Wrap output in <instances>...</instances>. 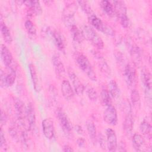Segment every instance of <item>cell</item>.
<instances>
[{"mask_svg": "<svg viewBox=\"0 0 152 152\" xmlns=\"http://www.w3.org/2000/svg\"><path fill=\"white\" fill-rule=\"evenodd\" d=\"M42 131L45 137L49 140H52L55 137V126L53 121L50 118H46L42 122Z\"/></svg>", "mask_w": 152, "mask_h": 152, "instance_id": "obj_12", "label": "cell"}, {"mask_svg": "<svg viewBox=\"0 0 152 152\" xmlns=\"http://www.w3.org/2000/svg\"><path fill=\"white\" fill-rule=\"evenodd\" d=\"M28 68L34 89L36 92L39 93L41 90V86L35 65L33 63H30Z\"/></svg>", "mask_w": 152, "mask_h": 152, "instance_id": "obj_20", "label": "cell"}, {"mask_svg": "<svg viewBox=\"0 0 152 152\" xmlns=\"http://www.w3.org/2000/svg\"><path fill=\"white\" fill-rule=\"evenodd\" d=\"M68 74L70 80L71 81L72 86L75 93L78 96L82 95L84 93L85 88L80 79L78 77L74 71L70 68L68 69Z\"/></svg>", "mask_w": 152, "mask_h": 152, "instance_id": "obj_8", "label": "cell"}, {"mask_svg": "<svg viewBox=\"0 0 152 152\" xmlns=\"http://www.w3.org/2000/svg\"><path fill=\"white\" fill-rule=\"evenodd\" d=\"M10 71L5 75V87L12 86L16 78V69H10Z\"/></svg>", "mask_w": 152, "mask_h": 152, "instance_id": "obj_33", "label": "cell"}, {"mask_svg": "<svg viewBox=\"0 0 152 152\" xmlns=\"http://www.w3.org/2000/svg\"><path fill=\"white\" fill-rule=\"evenodd\" d=\"M77 144L80 148H84L86 145V140L83 138H79L77 140Z\"/></svg>", "mask_w": 152, "mask_h": 152, "instance_id": "obj_43", "label": "cell"}, {"mask_svg": "<svg viewBox=\"0 0 152 152\" xmlns=\"http://www.w3.org/2000/svg\"><path fill=\"white\" fill-rule=\"evenodd\" d=\"M115 15L119 20L121 26L124 28H127L129 25V20L127 15V8L125 3L123 1H114L112 2Z\"/></svg>", "mask_w": 152, "mask_h": 152, "instance_id": "obj_3", "label": "cell"}, {"mask_svg": "<svg viewBox=\"0 0 152 152\" xmlns=\"http://www.w3.org/2000/svg\"><path fill=\"white\" fill-rule=\"evenodd\" d=\"M132 144L134 150L137 151H142L145 149V140L142 135L134 134L132 137Z\"/></svg>", "mask_w": 152, "mask_h": 152, "instance_id": "obj_19", "label": "cell"}, {"mask_svg": "<svg viewBox=\"0 0 152 152\" xmlns=\"http://www.w3.org/2000/svg\"><path fill=\"white\" fill-rule=\"evenodd\" d=\"M56 116L58 119L59 125L66 135H71L72 130V126L66 113L61 109H58L56 111Z\"/></svg>", "mask_w": 152, "mask_h": 152, "instance_id": "obj_7", "label": "cell"}, {"mask_svg": "<svg viewBox=\"0 0 152 152\" xmlns=\"http://www.w3.org/2000/svg\"><path fill=\"white\" fill-rule=\"evenodd\" d=\"M103 120L108 125L115 126L118 123V115L115 107L112 105L106 106L103 113Z\"/></svg>", "mask_w": 152, "mask_h": 152, "instance_id": "obj_9", "label": "cell"}, {"mask_svg": "<svg viewBox=\"0 0 152 152\" xmlns=\"http://www.w3.org/2000/svg\"><path fill=\"white\" fill-rule=\"evenodd\" d=\"M62 151H65V152H66V151H73L74 149L71 146H69L68 145H65L63 147Z\"/></svg>", "mask_w": 152, "mask_h": 152, "instance_id": "obj_45", "label": "cell"}, {"mask_svg": "<svg viewBox=\"0 0 152 152\" xmlns=\"http://www.w3.org/2000/svg\"><path fill=\"white\" fill-rule=\"evenodd\" d=\"M97 140L99 141V144L100 146V147L103 149H105L106 145V141L105 138H104V136L102 134H99L98 137H97Z\"/></svg>", "mask_w": 152, "mask_h": 152, "instance_id": "obj_40", "label": "cell"}, {"mask_svg": "<svg viewBox=\"0 0 152 152\" xmlns=\"http://www.w3.org/2000/svg\"><path fill=\"white\" fill-rule=\"evenodd\" d=\"M100 5L103 11L109 17H113L115 15V10L112 2L103 0L100 1Z\"/></svg>", "mask_w": 152, "mask_h": 152, "instance_id": "obj_27", "label": "cell"}, {"mask_svg": "<svg viewBox=\"0 0 152 152\" xmlns=\"http://www.w3.org/2000/svg\"><path fill=\"white\" fill-rule=\"evenodd\" d=\"M86 126L90 138L91 139L93 143L96 142L97 141V132L94 124L91 120H88L87 122Z\"/></svg>", "mask_w": 152, "mask_h": 152, "instance_id": "obj_30", "label": "cell"}, {"mask_svg": "<svg viewBox=\"0 0 152 152\" xmlns=\"http://www.w3.org/2000/svg\"><path fill=\"white\" fill-rule=\"evenodd\" d=\"M77 10V5L75 2H71L67 4L64 8L62 13V18L66 26L70 27L74 24V16Z\"/></svg>", "mask_w": 152, "mask_h": 152, "instance_id": "obj_5", "label": "cell"}, {"mask_svg": "<svg viewBox=\"0 0 152 152\" xmlns=\"http://www.w3.org/2000/svg\"><path fill=\"white\" fill-rule=\"evenodd\" d=\"M1 32L5 42L7 44H11L12 41V38L10 30L2 19L1 20Z\"/></svg>", "mask_w": 152, "mask_h": 152, "instance_id": "obj_28", "label": "cell"}, {"mask_svg": "<svg viewBox=\"0 0 152 152\" xmlns=\"http://www.w3.org/2000/svg\"><path fill=\"white\" fill-rule=\"evenodd\" d=\"M75 61L79 68L93 81H97V77L92 65L86 56L81 53H77L75 56Z\"/></svg>", "mask_w": 152, "mask_h": 152, "instance_id": "obj_1", "label": "cell"}, {"mask_svg": "<svg viewBox=\"0 0 152 152\" xmlns=\"http://www.w3.org/2000/svg\"><path fill=\"white\" fill-rule=\"evenodd\" d=\"M115 56L116 61L118 63H119V64L121 65V64H124V62H125V56L121 52H119V51L116 52L115 53Z\"/></svg>", "mask_w": 152, "mask_h": 152, "instance_id": "obj_39", "label": "cell"}, {"mask_svg": "<svg viewBox=\"0 0 152 152\" xmlns=\"http://www.w3.org/2000/svg\"><path fill=\"white\" fill-rule=\"evenodd\" d=\"M0 148L3 151H7L8 149L7 141H6L5 135L2 127L1 128V132H0Z\"/></svg>", "mask_w": 152, "mask_h": 152, "instance_id": "obj_38", "label": "cell"}, {"mask_svg": "<svg viewBox=\"0 0 152 152\" xmlns=\"http://www.w3.org/2000/svg\"><path fill=\"white\" fill-rule=\"evenodd\" d=\"M141 81L144 88V93L146 99L148 100V103L151 104V74L148 69L144 67L141 72Z\"/></svg>", "mask_w": 152, "mask_h": 152, "instance_id": "obj_6", "label": "cell"}, {"mask_svg": "<svg viewBox=\"0 0 152 152\" xmlns=\"http://www.w3.org/2000/svg\"><path fill=\"white\" fill-rule=\"evenodd\" d=\"M23 3L27 7L31 14L36 15H40L42 12V8L39 1H25Z\"/></svg>", "mask_w": 152, "mask_h": 152, "instance_id": "obj_23", "label": "cell"}, {"mask_svg": "<svg viewBox=\"0 0 152 152\" xmlns=\"http://www.w3.org/2000/svg\"><path fill=\"white\" fill-rule=\"evenodd\" d=\"M24 27L27 33L31 35L36 34V27L30 20H26L24 22Z\"/></svg>", "mask_w": 152, "mask_h": 152, "instance_id": "obj_37", "label": "cell"}, {"mask_svg": "<svg viewBox=\"0 0 152 152\" xmlns=\"http://www.w3.org/2000/svg\"><path fill=\"white\" fill-rule=\"evenodd\" d=\"M124 77L127 86L134 88L137 82V73L136 66L132 62H127L124 68Z\"/></svg>", "mask_w": 152, "mask_h": 152, "instance_id": "obj_4", "label": "cell"}, {"mask_svg": "<svg viewBox=\"0 0 152 152\" xmlns=\"http://www.w3.org/2000/svg\"><path fill=\"white\" fill-rule=\"evenodd\" d=\"M93 54L94 58L97 61L99 68L101 70V71L107 76L110 75L111 74L110 68L107 63L106 62L105 59L103 57V56L96 51H94L93 52Z\"/></svg>", "mask_w": 152, "mask_h": 152, "instance_id": "obj_15", "label": "cell"}, {"mask_svg": "<svg viewBox=\"0 0 152 152\" xmlns=\"http://www.w3.org/2000/svg\"><path fill=\"white\" fill-rule=\"evenodd\" d=\"M131 102L135 109H139L140 106V95L139 91L133 88L131 92Z\"/></svg>", "mask_w": 152, "mask_h": 152, "instance_id": "obj_32", "label": "cell"}, {"mask_svg": "<svg viewBox=\"0 0 152 152\" xmlns=\"http://www.w3.org/2000/svg\"><path fill=\"white\" fill-rule=\"evenodd\" d=\"M81 30L84 38L89 41L92 45L98 49H102L103 48L104 43L103 40L92 27L84 25Z\"/></svg>", "mask_w": 152, "mask_h": 152, "instance_id": "obj_2", "label": "cell"}, {"mask_svg": "<svg viewBox=\"0 0 152 152\" xmlns=\"http://www.w3.org/2000/svg\"><path fill=\"white\" fill-rule=\"evenodd\" d=\"M140 131L141 133L150 139L151 136V126L150 122L145 119H144L140 125Z\"/></svg>", "mask_w": 152, "mask_h": 152, "instance_id": "obj_29", "label": "cell"}, {"mask_svg": "<svg viewBox=\"0 0 152 152\" xmlns=\"http://www.w3.org/2000/svg\"><path fill=\"white\" fill-rule=\"evenodd\" d=\"M106 146L110 151H115L118 148L117 137L115 131L112 128H107L106 130Z\"/></svg>", "mask_w": 152, "mask_h": 152, "instance_id": "obj_13", "label": "cell"}, {"mask_svg": "<svg viewBox=\"0 0 152 152\" xmlns=\"http://www.w3.org/2000/svg\"><path fill=\"white\" fill-rule=\"evenodd\" d=\"M14 106L17 119L21 125H24L23 123L26 119V107L24 102L19 98H15L14 100Z\"/></svg>", "mask_w": 152, "mask_h": 152, "instance_id": "obj_11", "label": "cell"}, {"mask_svg": "<svg viewBox=\"0 0 152 152\" xmlns=\"http://www.w3.org/2000/svg\"><path fill=\"white\" fill-rule=\"evenodd\" d=\"M108 91L112 97L114 99H118L121 95V90L117 84L114 80H112L108 84Z\"/></svg>", "mask_w": 152, "mask_h": 152, "instance_id": "obj_26", "label": "cell"}, {"mask_svg": "<svg viewBox=\"0 0 152 152\" xmlns=\"http://www.w3.org/2000/svg\"><path fill=\"white\" fill-rule=\"evenodd\" d=\"M69 30L71 37L75 42L81 43L84 41L85 38L84 37L82 30H80V28L75 24L69 27Z\"/></svg>", "mask_w": 152, "mask_h": 152, "instance_id": "obj_25", "label": "cell"}, {"mask_svg": "<svg viewBox=\"0 0 152 152\" xmlns=\"http://www.w3.org/2000/svg\"><path fill=\"white\" fill-rule=\"evenodd\" d=\"M1 56L2 61L7 68L9 69H16V66L15 65V62H14L11 52L4 44H2L1 46Z\"/></svg>", "mask_w": 152, "mask_h": 152, "instance_id": "obj_10", "label": "cell"}, {"mask_svg": "<svg viewBox=\"0 0 152 152\" xmlns=\"http://www.w3.org/2000/svg\"><path fill=\"white\" fill-rule=\"evenodd\" d=\"M61 90L63 97L67 100H71L74 96V90L69 81L64 80L61 83Z\"/></svg>", "mask_w": 152, "mask_h": 152, "instance_id": "obj_18", "label": "cell"}, {"mask_svg": "<svg viewBox=\"0 0 152 152\" xmlns=\"http://www.w3.org/2000/svg\"><path fill=\"white\" fill-rule=\"evenodd\" d=\"M88 20L89 23L96 30L103 32L106 24L103 23L100 18H99L94 12L88 15Z\"/></svg>", "mask_w": 152, "mask_h": 152, "instance_id": "obj_22", "label": "cell"}, {"mask_svg": "<svg viewBox=\"0 0 152 152\" xmlns=\"http://www.w3.org/2000/svg\"><path fill=\"white\" fill-rule=\"evenodd\" d=\"M18 128V126L15 123L12 124L10 127H9V133L11 137L15 141H18L20 140V138L19 137Z\"/></svg>", "mask_w": 152, "mask_h": 152, "instance_id": "obj_36", "label": "cell"}, {"mask_svg": "<svg viewBox=\"0 0 152 152\" xmlns=\"http://www.w3.org/2000/svg\"><path fill=\"white\" fill-rule=\"evenodd\" d=\"M75 129L77 131V132L79 134H83V129H82V128L80 126V125H76L75 126Z\"/></svg>", "mask_w": 152, "mask_h": 152, "instance_id": "obj_46", "label": "cell"}, {"mask_svg": "<svg viewBox=\"0 0 152 152\" xmlns=\"http://www.w3.org/2000/svg\"><path fill=\"white\" fill-rule=\"evenodd\" d=\"M86 90V94L90 100L93 102H96L98 99V94L96 90L91 86H88Z\"/></svg>", "mask_w": 152, "mask_h": 152, "instance_id": "obj_34", "label": "cell"}, {"mask_svg": "<svg viewBox=\"0 0 152 152\" xmlns=\"http://www.w3.org/2000/svg\"><path fill=\"white\" fill-rule=\"evenodd\" d=\"M8 120L7 115H6L5 112L3 111V110H1V126L4 125H5Z\"/></svg>", "mask_w": 152, "mask_h": 152, "instance_id": "obj_42", "label": "cell"}, {"mask_svg": "<svg viewBox=\"0 0 152 152\" xmlns=\"http://www.w3.org/2000/svg\"><path fill=\"white\" fill-rule=\"evenodd\" d=\"M26 119L27 120L30 131H34L36 127V112L34 107L31 103H28L26 110Z\"/></svg>", "mask_w": 152, "mask_h": 152, "instance_id": "obj_14", "label": "cell"}, {"mask_svg": "<svg viewBox=\"0 0 152 152\" xmlns=\"http://www.w3.org/2000/svg\"><path fill=\"white\" fill-rule=\"evenodd\" d=\"M126 146L125 143H124L123 142H120L119 145V148L118 150L120 151H126V149L125 148Z\"/></svg>", "mask_w": 152, "mask_h": 152, "instance_id": "obj_44", "label": "cell"}, {"mask_svg": "<svg viewBox=\"0 0 152 152\" xmlns=\"http://www.w3.org/2000/svg\"><path fill=\"white\" fill-rule=\"evenodd\" d=\"M52 37L58 49L63 53L65 52V42L62 34L58 30L52 31Z\"/></svg>", "mask_w": 152, "mask_h": 152, "instance_id": "obj_24", "label": "cell"}, {"mask_svg": "<svg viewBox=\"0 0 152 152\" xmlns=\"http://www.w3.org/2000/svg\"><path fill=\"white\" fill-rule=\"evenodd\" d=\"M5 75L6 74L5 72L1 69L0 73V84L1 87H5Z\"/></svg>", "mask_w": 152, "mask_h": 152, "instance_id": "obj_41", "label": "cell"}, {"mask_svg": "<svg viewBox=\"0 0 152 152\" xmlns=\"http://www.w3.org/2000/svg\"><path fill=\"white\" fill-rule=\"evenodd\" d=\"M77 3L82 9V10L84 12L85 14H86L87 15H89L93 13V10L91 9V7L90 5V4L86 1H77Z\"/></svg>", "mask_w": 152, "mask_h": 152, "instance_id": "obj_35", "label": "cell"}, {"mask_svg": "<svg viewBox=\"0 0 152 152\" xmlns=\"http://www.w3.org/2000/svg\"><path fill=\"white\" fill-rule=\"evenodd\" d=\"M134 128V117L132 112L126 114L124 122L123 123V129L126 136L129 137L132 132Z\"/></svg>", "mask_w": 152, "mask_h": 152, "instance_id": "obj_21", "label": "cell"}, {"mask_svg": "<svg viewBox=\"0 0 152 152\" xmlns=\"http://www.w3.org/2000/svg\"><path fill=\"white\" fill-rule=\"evenodd\" d=\"M52 61L56 76L61 78L65 74V66L61 59L58 55H54L52 58Z\"/></svg>", "mask_w": 152, "mask_h": 152, "instance_id": "obj_16", "label": "cell"}, {"mask_svg": "<svg viewBox=\"0 0 152 152\" xmlns=\"http://www.w3.org/2000/svg\"><path fill=\"white\" fill-rule=\"evenodd\" d=\"M101 103L104 106H107L112 104V97L107 89L103 88L100 92Z\"/></svg>", "mask_w": 152, "mask_h": 152, "instance_id": "obj_31", "label": "cell"}, {"mask_svg": "<svg viewBox=\"0 0 152 152\" xmlns=\"http://www.w3.org/2000/svg\"><path fill=\"white\" fill-rule=\"evenodd\" d=\"M129 53L132 59V62L137 66L141 64V52L140 48L135 44L131 43L129 45Z\"/></svg>", "mask_w": 152, "mask_h": 152, "instance_id": "obj_17", "label": "cell"}]
</instances>
